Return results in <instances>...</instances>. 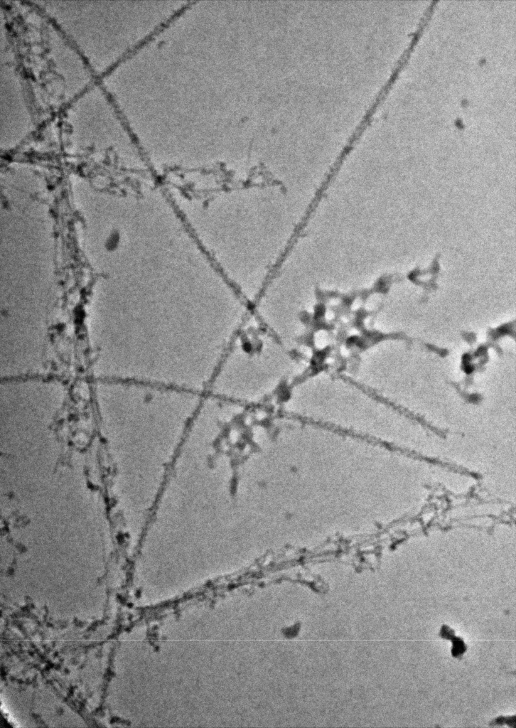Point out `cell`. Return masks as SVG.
<instances>
[{
	"label": "cell",
	"instance_id": "6da1fadb",
	"mask_svg": "<svg viewBox=\"0 0 516 728\" xmlns=\"http://www.w3.org/2000/svg\"><path fill=\"white\" fill-rule=\"evenodd\" d=\"M246 321L222 355L205 394L250 406L274 392L285 365L279 341L262 324L246 327Z\"/></svg>",
	"mask_w": 516,
	"mask_h": 728
}]
</instances>
